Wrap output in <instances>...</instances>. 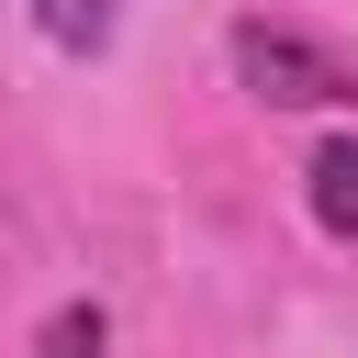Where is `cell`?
Returning a JSON list of instances; mask_svg holds the SVG:
<instances>
[{
    "label": "cell",
    "instance_id": "6da1fadb",
    "mask_svg": "<svg viewBox=\"0 0 358 358\" xmlns=\"http://www.w3.org/2000/svg\"><path fill=\"white\" fill-rule=\"evenodd\" d=\"M224 56H235L246 101H268V112H347L358 101V67L336 45H313V34H291V22H235Z\"/></svg>",
    "mask_w": 358,
    "mask_h": 358
},
{
    "label": "cell",
    "instance_id": "7a4b0ae2",
    "mask_svg": "<svg viewBox=\"0 0 358 358\" xmlns=\"http://www.w3.org/2000/svg\"><path fill=\"white\" fill-rule=\"evenodd\" d=\"M302 190H313V224L358 246V145H324V157L302 168Z\"/></svg>",
    "mask_w": 358,
    "mask_h": 358
},
{
    "label": "cell",
    "instance_id": "3957f363",
    "mask_svg": "<svg viewBox=\"0 0 358 358\" xmlns=\"http://www.w3.org/2000/svg\"><path fill=\"white\" fill-rule=\"evenodd\" d=\"M34 358H112V313L101 302H56L34 324Z\"/></svg>",
    "mask_w": 358,
    "mask_h": 358
},
{
    "label": "cell",
    "instance_id": "277c9868",
    "mask_svg": "<svg viewBox=\"0 0 358 358\" xmlns=\"http://www.w3.org/2000/svg\"><path fill=\"white\" fill-rule=\"evenodd\" d=\"M34 22H45V45H67V56H101V45H112V0H34Z\"/></svg>",
    "mask_w": 358,
    "mask_h": 358
}]
</instances>
